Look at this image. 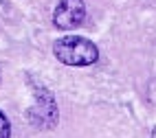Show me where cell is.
<instances>
[{
    "label": "cell",
    "instance_id": "obj_1",
    "mask_svg": "<svg viewBox=\"0 0 156 138\" xmlns=\"http://www.w3.org/2000/svg\"><path fill=\"white\" fill-rule=\"evenodd\" d=\"M55 57L66 66H90L99 59V50L90 40L79 35L59 37L53 46Z\"/></svg>",
    "mask_w": 156,
    "mask_h": 138
},
{
    "label": "cell",
    "instance_id": "obj_2",
    "mask_svg": "<svg viewBox=\"0 0 156 138\" xmlns=\"http://www.w3.org/2000/svg\"><path fill=\"white\" fill-rule=\"evenodd\" d=\"M29 121L35 127H55L57 125V103L46 88L35 86V105L29 110Z\"/></svg>",
    "mask_w": 156,
    "mask_h": 138
},
{
    "label": "cell",
    "instance_id": "obj_3",
    "mask_svg": "<svg viewBox=\"0 0 156 138\" xmlns=\"http://www.w3.org/2000/svg\"><path fill=\"white\" fill-rule=\"evenodd\" d=\"M86 18V5L84 0H59V5L53 11V22L62 31L77 29Z\"/></svg>",
    "mask_w": 156,
    "mask_h": 138
},
{
    "label": "cell",
    "instance_id": "obj_4",
    "mask_svg": "<svg viewBox=\"0 0 156 138\" xmlns=\"http://www.w3.org/2000/svg\"><path fill=\"white\" fill-rule=\"evenodd\" d=\"M11 136V125H9L7 116L0 112V138H9Z\"/></svg>",
    "mask_w": 156,
    "mask_h": 138
},
{
    "label": "cell",
    "instance_id": "obj_5",
    "mask_svg": "<svg viewBox=\"0 0 156 138\" xmlns=\"http://www.w3.org/2000/svg\"><path fill=\"white\" fill-rule=\"evenodd\" d=\"M152 138H156V127H154V132H152Z\"/></svg>",
    "mask_w": 156,
    "mask_h": 138
}]
</instances>
